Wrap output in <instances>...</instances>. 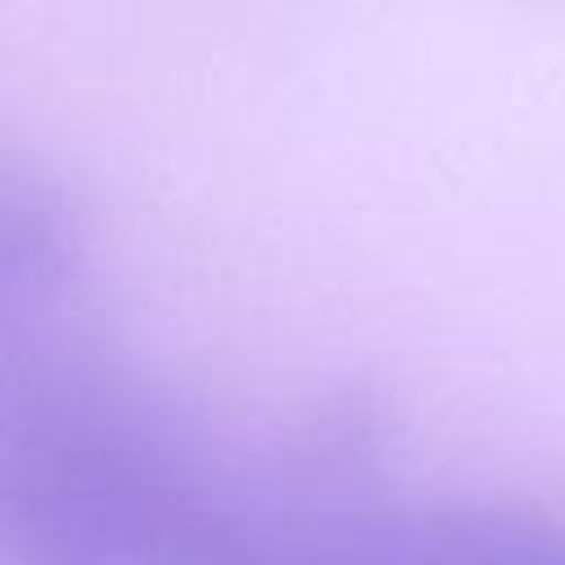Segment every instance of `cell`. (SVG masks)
I'll return each mask as SVG.
<instances>
[{
    "label": "cell",
    "mask_w": 565,
    "mask_h": 565,
    "mask_svg": "<svg viewBox=\"0 0 565 565\" xmlns=\"http://www.w3.org/2000/svg\"><path fill=\"white\" fill-rule=\"evenodd\" d=\"M335 565H565V525L499 508L349 516Z\"/></svg>",
    "instance_id": "cell-1"
},
{
    "label": "cell",
    "mask_w": 565,
    "mask_h": 565,
    "mask_svg": "<svg viewBox=\"0 0 565 565\" xmlns=\"http://www.w3.org/2000/svg\"><path fill=\"white\" fill-rule=\"evenodd\" d=\"M75 256V221L57 185L40 172H9L0 190V309L9 331L35 322V335H44L49 313L71 291Z\"/></svg>",
    "instance_id": "cell-2"
}]
</instances>
